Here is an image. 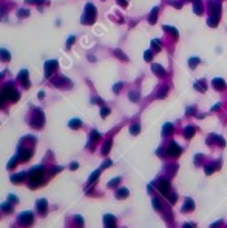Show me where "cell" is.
I'll return each mask as SVG.
<instances>
[{"instance_id":"cell-9","label":"cell","mask_w":227,"mask_h":228,"mask_svg":"<svg viewBox=\"0 0 227 228\" xmlns=\"http://www.w3.org/2000/svg\"><path fill=\"white\" fill-rule=\"evenodd\" d=\"M30 76H28V69H22L20 72H19V76H17V79H19V82L22 83V86L26 89V88H30V79H28Z\"/></svg>"},{"instance_id":"cell-39","label":"cell","mask_w":227,"mask_h":228,"mask_svg":"<svg viewBox=\"0 0 227 228\" xmlns=\"http://www.w3.org/2000/svg\"><path fill=\"white\" fill-rule=\"evenodd\" d=\"M213 171H215V167H213V165H207V167H205V174H207V176H210Z\"/></svg>"},{"instance_id":"cell-15","label":"cell","mask_w":227,"mask_h":228,"mask_svg":"<svg viewBox=\"0 0 227 228\" xmlns=\"http://www.w3.org/2000/svg\"><path fill=\"white\" fill-rule=\"evenodd\" d=\"M193 13L198 14V15L203 14V3H201V0H195V2H193Z\"/></svg>"},{"instance_id":"cell-25","label":"cell","mask_w":227,"mask_h":228,"mask_svg":"<svg viewBox=\"0 0 227 228\" xmlns=\"http://www.w3.org/2000/svg\"><path fill=\"white\" fill-rule=\"evenodd\" d=\"M199 62H201V60H199L198 57H192V59H188V66L192 68V69H195L199 65Z\"/></svg>"},{"instance_id":"cell-24","label":"cell","mask_w":227,"mask_h":228,"mask_svg":"<svg viewBox=\"0 0 227 228\" xmlns=\"http://www.w3.org/2000/svg\"><path fill=\"white\" fill-rule=\"evenodd\" d=\"M161 43H159V40H151V51L153 52H159L161 51Z\"/></svg>"},{"instance_id":"cell-48","label":"cell","mask_w":227,"mask_h":228,"mask_svg":"<svg viewBox=\"0 0 227 228\" xmlns=\"http://www.w3.org/2000/svg\"><path fill=\"white\" fill-rule=\"evenodd\" d=\"M121 88H122V83L119 82V83H116V85L113 86V91H114V93H119V91H121Z\"/></svg>"},{"instance_id":"cell-29","label":"cell","mask_w":227,"mask_h":228,"mask_svg":"<svg viewBox=\"0 0 227 228\" xmlns=\"http://www.w3.org/2000/svg\"><path fill=\"white\" fill-rule=\"evenodd\" d=\"M17 15H19L20 19H25V17H28V15H30V11H28V10H25V8H20V10L17 11Z\"/></svg>"},{"instance_id":"cell-41","label":"cell","mask_w":227,"mask_h":228,"mask_svg":"<svg viewBox=\"0 0 227 228\" xmlns=\"http://www.w3.org/2000/svg\"><path fill=\"white\" fill-rule=\"evenodd\" d=\"M74 40H76V37H74V35H70V37H68V40H67V48H70L71 45L74 43Z\"/></svg>"},{"instance_id":"cell-53","label":"cell","mask_w":227,"mask_h":228,"mask_svg":"<svg viewBox=\"0 0 227 228\" xmlns=\"http://www.w3.org/2000/svg\"><path fill=\"white\" fill-rule=\"evenodd\" d=\"M76 224H77V225L82 224V217H79V216H77V217H76Z\"/></svg>"},{"instance_id":"cell-46","label":"cell","mask_w":227,"mask_h":228,"mask_svg":"<svg viewBox=\"0 0 227 228\" xmlns=\"http://www.w3.org/2000/svg\"><path fill=\"white\" fill-rule=\"evenodd\" d=\"M45 0H26V3H34V5H42Z\"/></svg>"},{"instance_id":"cell-17","label":"cell","mask_w":227,"mask_h":228,"mask_svg":"<svg viewBox=\"0 0 227 228\" xmlns=\"http://www.w3.org/2000/svg\"><path fill=\"white\" fill-rule=\"evenodd\" d=\"M193 208H195V204H193V200L192 199H187L185 200V204L182 207V211L187 213V211H193Z\"/></svg>"},{"instance_id":"cell-33","label":"cell","mask_w":227,"mask_h":228,"mask_svg":"<svg viewBox=\"0 0 227 228\" xmlns=\"http://www.w3.org/2000/svg\"><path fill=\"white\" fill-rule=\"evenodd\" d=\"M139 131H141V126L136 123V125H131V128H130V133L133 134V136H136V134H139Z\"/></svg>"},{"instance_id":"cell-55","label":"cell","mask_w":227,"mask_h":228,"mask_svg":"<svg viewBox=\"0 0 227 228\" xmlns=\"http://www.w3.org/2000/svg\"><path fill=\"white\" fill-rule=\"evenodd\" d=\"M45 97V93H43V91H40V93H39V99H43Z\"/></svg>"},{"instance_id":"cell-10","label":"cell","mask_w":227,"mask_h":228,"mask_svg":"<svg viewBox=\"0 0 227 228\" xmlns=\"http://www.w3.org/2000/svg\"><path fill=\"white\" fill-rule=\"evenodd\" d=\"M57 68V60H48L45 63V76L47 77H51L53 71Z\"/></svg>"},{"instance_id":"cell-7","label":"cell","mask_w":227,"mask_h":228,"mask_svg":"<svg viewBox=\"0 0 227 228\" xmlns=\"http://www.w3.org/2000/svg\"><path fill=\"white\" fill-rule=\"evenodd\" d=\"M36 116H34V119L31 122V125L34 126V128H42L43 126V120H45V117H43V113L40 111V109H36Z\"/></svg>"},{"instance_id":"cell-52","label":"cell","mask_w":227,"mask_h":228,"mask_svg":"<svg viewBox=\"0 0 227 228\" xmlns=\"http://www.w3.org/2000/svg\"><path fill=\"white\" fill-rule=\"evenodd\" d=\"M2 207H3V210H5V211H8V210H10V211H11V205H6V204H5V205H2Z\"/></svg>"},{"instance_id":"cell-26","label":"cell","mask_w":227,"mask_h":228,"mask_svg":"<svg viewBox=\"0 0 227 228\" xmlns=\"http://www.w3.org/2000/svg\"><path fill=\"white\" fill-rule=\"evenodd\" d=\"M25 179V174L23 173H19V174H14L13 177H11V180L14 182V184H19V182H22Z\"/></svg>"},{"instance_id":"cell-35","label":"cell","mask_w":227,"mask_h":228,"mask_svg":"<svg viewBox=\"0 0 227 228\" xmlns=\"http://www.w3.org/2000/svg\"><path fill=\"white\" fill-rule=\"evenodd\" d=\"M99 173H101V171H99V170H97V171H94V173H93V174H91V176H90V179H88V184H90V185H91V184H93V182H94V180L97 179V176H99Z\"/></svg>"},{"instance_id":"cell-58","label":"cell","mask_w":227,"mask_h":228,"mask_svg":"<svg viewBox=\"0 0 227 228\" xmlns=\"http://www.w3.org/2000/svg\"><path fill=\"white\" fill-rule=\"evenodd\" d=\"M3 77V72H0V79H2Z\"/></svg>"},{"instance_id":"cell-44","label":"cell","mask_w":227,"mask_h":228,"mask_svg":"<svg viewBox=\"0 0 227 228\" xmlns=\"http://www.w3.org/2000/svg\"><path fill=\"white\" fill-rule=\"evenodd\" d=\"M153 205H155V208L156 210H161V202H159V199H153Z\"/></svg>"},{"instance_id":"cell-50","label":"cell","mask_w":227,"mask_h":228,"mask_svg":"<svg viewBox=\"0 0 227 228\" xmlns=\"http://www.w3.org/2000/svg\"><path fill=\"white\" fill-rule=\"evenodd\" d=\"M110 165H111V160H105L104 165H102V168H107V167H110Z\"/></svg>"},{"instance_id":"cell-49","label":"cell","mask_w":227,"mask_h":228,"mask_svg":"<svg viewBox=\"0 0 227 228\" xmlns=\"http://www.w3.org/2000/svg\"><path fill=\"white\" fill-rule=\"evenodd\" d=\"M17 160H19V159H17V157H14L10 163H8V168H14L16 167V163H17Z\"/></svg>"},{"instance_id":"cell-40","label":"cell","mask_w":227,"mask_h":228,"mask_svg":"<svg viewBox=\"0 0 227 228\" xmlns=\"http://www.w3.org/2000/svg\"><path fill=\"white\" fill-rule=\"evenodd\" d=\"M195 88L198 91H201V93H204V91H205V85L204 83H195Z\"/></svg>"},{"instance_id":"cell-12","label":"cell","mask_w":227,"mask_h":228,"mask_svg":"<svg viewBox=\"0 0 227 228\" xmlns=\"http://www.w3.org/2000/svg\"><path fill=\"white\" fill-rule=\"evenodd\" d=\"M212 86L216 91H223V89H226V82L223 79H220V77H216V79L212 80Z\"/></svg>"},{"instance_id":"cell-59","label":"cell","mask_w":227,"mask_h":228,"mask_svg":"<svg viewBox=\"0 0 227 228\" xmlns=\"http://www.w3.org/2000/svg\"><path fill=\"white\" fill-rule=\"evenodd\" d=\"M193 2H195V0H192V3H193Z\"/></svg>"},{"instance_id":"cell-51","label":"cell","mask_w":227,"mask_h":228,"mask_svg":"<svg viewBox=\"0 0 227 228\" xmlns=\"http://www.w3.org/2000/svg\"><path fill=\"white\" fill-rule=\"evenodd\" d=\"M117 3H119L121 6H127V0H117Z\"/></svg>"},{"instance_id":"cell-47","label":"cell","mask_w":227,"mask_h":228,"mask_svg":"<svg viewBox=\"0 0 227 228\" xmlns=\"http://www.w3.org/2000/svg\"><path fill=\"white\" fill-rule=\"evenodd\" d=\"M119 180H121L119 177H116V179H113V180L110 182V184H108V187H116L117 184H119Z\"/></svg>"},{"instance_id":"cell-57","label":"cell","mask_w":227,"mask_h":228,"mask_svg":"<svg viewBox=\"0 0 227 228\" xmlns=\"http://www.w3.org/2000/svg\"><path fill=\"white\" fill-rule=\"evenodd\" d=\"M220 224H221V222H216V224H213V225H212V228H218V227H220Z\"/></svg>"},{"instance_id":"cell-8","label":"cell","mask_w":227,"mask_h":228,"mask_svg":"<svg viewBox=\"0 0 227 228\" xmlns=\"http://www.w3.org/2000/svg\"><path fill=\"white\" fill-rule=\"evenodd\" d=\"M158 190H159L161 194H164V196L167 197V196L171 193V191H170V182L165 180V179H161V180L158 182Z\"/></svg>"},{"instance_id":"cell-3","label":"cell","mask_w":227,"mask_h":228,"mask_svg":"<svg viewBox=\"0 0 227 228\" xmlns=\"http://www.w3.org/2000/svg\"><path fill=\"white\" fill-rule=\"evenodd\" d=\"M2 93L5 94V97L8 100H11V102H17V100H19V96H20L19 91L13 88V83H6L2 89Z\"/></svg>"},{"instance_id":"cell-45","label":"cell","mask_w":227,"mask_h":228,"mask_svg":"<svg viewBox=\"0 0 227 228\" xmlns=\"http://www.w3.org/2000/svg\"><path fill=\"white\" fill-rule=\"evenodd\" d=\"M6 100H8V99H6V97H5V94L2 93V94H0V108H2V106L5 105V102H6Z\"/></svg>"},{"instance_id":"cell-54","label":"cell","mask_w":227,"mask_h":228,"mask_svg":"<svg viewBox=\"0 0 227 228\" xmlns=\"http://www.w3.org/2000/svg\"><path fill=\"white\" fill-rule=\"evenodd\" d=\"M182 228H195V225H192V224H184Z\"/></svg>"},{"instance_id":"cell-13","label":"cell","mask_w":227,"mask_h":228,"mask_svg":"<svg viewBox=\"0 0 227 228\" xmlns=\"http://www.w3.org/2000/svg\"><path fill=\"white\" fill-rule=\"evenodd\" d=\"M216 142L218 145H220V147H226V140L221 137V136H216V134H212L210 137H208V142Z\"/></svg>"},{"instance_id":"cell-30","label":"cell","mask_w":227,"mask_h":228,"mask_svg":"<svg viewBox=\"0 0 227 228\" xmlns=\"http://www.w3.org/2000/svg\"><path fill=\"white\" fill-rule=\"evenodd\" d=\"M37 207H39V211L40 213H45V207H47V200L45 199H40L37 202Z\"/></svg>"},{"instance_id":"cell-19","label":"cell","mask_w":227,"mask_h":228,"mask_svg":"<svg viewBox=\"0 0 227 228\" xmlns=\"http://www.w3.org/2000/svg\"><path fill=\"white\" fill-rule=\"evenodd\" d=\"M164 31L168 32L170 35H173L175 39H178V35H179V34H178V30L173 28V26H168V25H164Z\"/></svg>"},{"instance_id":"cell-43","label":"cell","mask_w":227,"mask_h":228,"mask_svg":"<svg viewBox=\"0 0 227 228\" xmlns=\"http://www.w3.org/2000/svg\"><path fill=\"white\" fill-rule=\"evenodd\" d=\"M130 99L133 100V102H138V100H139V94L138 93H130Z\"/></svg>"},{"instance_id":"cell-18","label":"cell","mask_w":227,"mask_h":228,"mask_svg":"<svg viewBox=\"0 0 227 228\" xmlns=\"http://www.w3.org/2000/svg\"><path fill=\"white\" fill-rule=\"evenodd\" d=\"M0 60H3V62H10L11 60V54L10 51H6L3 48H0Z\"/></svg>"},{"instance_id":"cell-28","label":"cell","mask_w":227,"mask_h":228,"mask_svg":"<svg viewBox=\"0 0 227 228\" xmlns=\"http://www.w3.org/2000/svg\"><path fill=\"white\" fill-rule=\"evenodd\" d=\"M99 139H101V134H99L97 131H93L91 136H90V143H94V142H97Z\"/></svg>"},{"instance_id":"cell-31","label":"cell","mask_w":227,"mask_h":228,"mask_svg":"<svg viewBox=\"0 0 227 228\" xmlns=\"http://www.w3.org/2000/svg\"><path fill=\"white\" fill-rule=\"evenodd\" d=\"M110 148H111V140H107V142L104 143V147H102V154H108Z\"/></svg>"},{"instance_id":"cell-1","label":"cell","mask_w":227,"mask_h":228,"mask_svg":"<svg viewBox=\"0 0 227 228\" xmlns=\"http://www.w3.org/2000/svg\"><path fill=\"white\" fill-rule=\"evenodd\" d=\"M221 17V5L218 2H212L210 3V19H208V26H216L220 22Z\"/></svg>"},{"instance_id":"cell-6","label":"cell","mask_w":227,"mask_h":228,"mask_svg":"<svg viewBox=\"0 0 227 228\" xmlns=\"http://www.w3.org/2000/svg\"><path fill=\"white\" fill-rule=\"evenodd\" d=\"M181 153H182V148H181L176 142H171L167 147V154L170 157H178V156H181Z\"/></svg>"},{"instance_id":"cell-5","label":"cell","mask_w":227,"mask_h":228,"mask_svg":"<svg viewBox=\"0 0 227 228\" xmlns=\"http://www.w3.org/2000/svg\"><path fill=\"white\" fill-rule=\"evenodd\" d=\"M43 179V170L39 167L31 171V187H37Z\"/></svg>"},{"instance_id":"cell-20","label":"cell","mask_w":227,"mask_h":228,"mask_svg":"<svg viewBox=\"0 0 227 228\" xmlns=\"http://www.w3.org/2000/svg\"><path fill=\"white\" fill-rule=\"evenodd\" d=\"M105 228H116V224H114V217L113 216H105Z\"/></svg>"},{"instance_id":"cell-42","label":"cell","mask_w":227,"mask_h":228,"mask_svg":"<svg viewBox=\"0 0 227 228\" xmlns=\"http://www.w3.org/2000/svg\"><path fill=\"white\" fill-rule=\"evenodd\" d=\"M108 114H110V108H105V106H104V108L101 109V116H102V117H107Z\"/></svg>"},{"instance_id":"cell-16","label":"cell","mask_w":227,"mask_h":228,"mask_svg":"<svg viewBox=\"0 0 227 228\" xmlns=\"http://www.w3.org/2000/svg\"><path fill=\"white\" fill-rule=\"evenodd\" d=\"M158 8L155 6V8H153V10H151V13H150V17H148V22L151 23V25H155L156 23V20H158Z\"/></svg>"},{"instance_id":"cell-23","label":"cell","mask_w":227,"mask_h":228,"mask_svg":"<svg viewBox=\"0 0 227 228\" xmlns=\"http://www.w3.org/2000/svg\"><path fill=\"white\" fill-rule=\"evenodd\" d=\"M80 126H82V122H80L79 119H73V120H70V128L77 130V128H80Z\"/></svg>"},{"instance_id":"cell-37","label":"cell","mask_w":227,"mask_h":228,"mask_svg":"<svg viewBox=\"0 0 227 228\" xmlns=\"http://www.w3.org/2000/svg\"><path fill=\"white\" fill-rule=\"evenodd\" d=\"M167 89H168L167 86H165V88H161V89H159V93H158V97H159V99L165 97V96H167Z\"/></svg>"},{"instance_id":"cell-14","label":"cell","mask_w":227,"mask_h":228,"mask_svg":"<svg viewBox=\"0 0 227 228\" xmlns=\"http://www.w3.org/2000/svg\"><path fill=\"white\" fill-rule=\"evenodd\" d=\"M31 219H33V214L31 213H23V214H20V224L30 225L31 224Z\"/></svg>"},{"instance_id":"cell-4","label":"cell","mask_w":227,"mask_h":228,"mask_svg":"<svg viewBox=\"0 0 227 228\" xmlns=\"http://www.w3.org/2000/svg\"><path fill=\"white\" fill-rule=\"evenodd\" d=\"M51 83L54 86H59V88H71L73 86V82L65 76H56L54 79H51Z\"/></svg>"},{"instance_id":"cell-22","label":"cell","mask_w":227,"mask_h":228,"mask_svg":"<svg viewBox=\"0 0 227 228\" xmlns=\"http://www.w3.org/2000/svg\"><path fill=\"white\" fill-rule=\"evenodd\" d=\"M162 133H164V136H170L171 133H173V125H171V123H165L164 128H162Z\"/></svg>"},{"instance_id":"cell-21","label":"cell","mask_w":227,"mask_h":228,"mask_svg":"<svg viewBox=\"0 0 227 228\" xmlns=\"http://www.w3.org/2000/svg\"><path fill=\"white\" fill-rule=\"evenodd\" d=\"M184 136H185V139H192L195 136V126H185Z\"/></svg>"},{"instance_id":"cell-11","label":"cell","mask_w":227,"mask_h":228,"mask_svg":"<svg viewBox=\"0 0 227 228\" xmlns=\"http://www.w3.org/2000/svg\"><path fill=\"white\" fill-rule=\"evenodd\" d=\"M151 71L155 72V74L158 76V77H165V69H164V66H161L159 63H153L151 65Z\"/></svg>"},{"instance_id":"cell-36","label":"cell","mask_w":227,"mask_h":228,"mask_svg":"<svg viewBox=\"0 0 227 228\" xmlns=\"http://www.w3.org/2000/svg\"><path fill=\"white\" fill-rule=\"evenodd\" d=\"M151 57H153V51H145L144 52V60L145 62H151Z\"/></svg>"},{"instance_id":"cell-2","label":"cell","mask_w":227,"mask_h":228,"mask_svg":"<svg viewBox=\"0 0 227 228\" xmlns=\"http://www.w3.org/2000/svg\"><path fill=\"white\" fill-rule=\"evenodd\" d=\"M96 8L91 5V3H87L85 6V13L82 15V19H80V22L85 23V25H91L94 20H96Z\"/></svg>"},{"instance_id":"cell-38","label":"cell","mask_w":227,"mask_h":228,"mask_svg":"<svg viewBox=\"0 0 227 228\" xmlns=\"http://www.w3.org/2000/svg\"><path fill=\"white\" fill-rule=\"evenodd\" d=\"M167 199L170 200V204H175V202H176V199H178V196H176L175 193H170V194L167 196Z\"/></svg>"},{"instance_id":"cell-56","label":"cell","mask_w":227,"mask_h":228,"mask_svg":"<svg viewBox=\"0 0 227 228\" xmlns=\"http://www.w3.org/2000/svg\"><path fill=\"white\" fill-rule=\"evenodd\" d=\"M71 168H73V170H76V168H77V163H76V162H74V163H71Z\"/></svg>"},{"instance_id":"cell-27","label":"cell","mask_w":227,"mask_h":228,"mask_svg":"<svg viewBox=\"0 0 227 228\" xmlns=\"http://www.w3.org/2000/svg\"><path fill=\"white\" fill-rule=\"evenodd\" d=\"M117 199H125L127 196H128V190H127V188H121L119 191H117Z\"/></svg>"},{"instance_id":"cell-32","label":"cell","mask_w":227,"mask_h":228,"mask_svg":"<svg viewBox=\"0 0 227 228\" xmlns=\"http://www.w3.org/2000/svg\"><path fill=\"white\" fill-rule=\"evenodd\" d=\"M114 56H116L117 59H121V60H124V62L127 60V56H125V54H124V52H122L121 49H114Z\"/></svg>"},{"instance_id":"cell-34","label":"cell","mask_w":227,"mask_h":228,"mask_svg":"<svg viewBox=\"0 0 227 228\" xmlns=\"http://www.w3.org/2000/svg\"><path fill=\"white\" fill-rule=\"evenodd\" d=\"M31 154H33L31 150H25V151L22 153V160H28V159L31 157Z\"/></svg>"}]
</instances>
